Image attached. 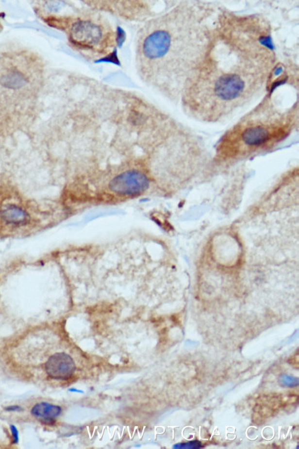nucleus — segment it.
Returning a JSON list of instances; mask_svg holds the SVG:
<instances>
[{"label": "nucleus", "instance_id": "obj_1", "mask_svg": "<svg viewBox=\"0 0 299 449\" xmlns=\"http://www.w3.org/2000/svg\"><path fill=\"white\" fill-rule=\"evenodd\" d=\"M276 63L266 22L223 11L209 55L182 95L184 106L202 121L224 119L269 90Z\"/></svg>", "mask_w": 299, "mask_h": 449}, {"label": "nucleus", "instance_id": "obj_2", "mask_svg": "<svg viewBox=\"0 0 299 449\" xmlns=\"http://www.w3.org/2000/svg\"><path fill=\"white\" fill-rule=\"evenodd\" d=\"M296 107L282 110L270 97L223 136L218 152L225 159L239 158L272 147L284 140L295 127Z\"/></svg>", "mask_w": 299, "mask_h": 449}, {"label": "nucleus", "instance_id": "obj_3", "mask_svg": "<svg viewBox=\"0 0 299 449\" xmlns=\"http://www.w3.org/2000/svg\"><path fill=\"white\" fill-rule=\"evenodd\" d=\"M174 13L172 10L161 18L158 28L144 41V54L149 59L159 61L163 73L174 50Z\"/></svg>", "mask_w": 299, "mask_h": 449}, {"label": "nucleus", "instance_id": "obj_4", "mask_svg": "<svg viewBox=\"0 0 299 449\" xmlns=\"http://www.w3.org/2000/svg\"><path fill=\"white\" fill-rule=\"evenodd\" d=\"M148 186L147 177L135 170L127 171L118 175L109 185L113 192L125 195H138L147 190Z\"/></svg>", "mask_w": 299, "mask_h": 449}, {"label": "nucleus", "instance_id": "obj_5", "mask_svg": "<svg viewBox=\"0 0 299 449\" xmlns=\"http://www.w3.org/2000/svg\"><path fill=\"white\" fill-rule=\"evenodd\" d=\"M45 371L54 380H66L72 377L75 370L74 360L65 352L52 355L45 364Z\"/></svg>", "mask_w": 299, "mask_h": 449}, {"label": "nucleus", "instance_id": "obj_6", "mask_svg": "<svg viewBox=\"0 0 299 449\" xmlns=\"http://www.w3.org/2000/svg\"><path fill=\"white\" fill-rule=\"evenodd\" d=\"M70 40L80 46L91 47L100 42L102 31L98 25L89 21H79L73 25Z\"/></svg>", "mask_w": 299, "mask_h": 449}, {"label": "nucleus", "instance_id": "obj_7", "mask_svg": "<svg viewBox=\"0 0 299 449\" xmlns=\"http://www.w3.org/2000/svg\"><path fill=\"white\" fill-rule=\"evenodd\" d=\"M0 220L7 226L22 227L29 224L31 216L22 207L9 204L0 209Z\"/></svg>", "mask_w": 299, "mask_h": 449}, {"label": "nucleus", "instance_id": "obj_8", "mask_svg": "<svg viewBox=\"0 0 299 449\" xmlns=\"http://www.w3.org/2000/svg\"><path fill=\"white\" fill-rule=\"evenodd\" d=\"M61 412V407L45 402L36 403L31 410L32 415L46 425H52L55 422Z\"/></svg>", "mask_w": 299, "mask_h": 449}, {"label": "nucleus", "instance_id": "obj_9", "mask_svg": "<svg viewBox=\"0 0 299 449\" xmlns=\"http://www.w3.org/2000/svg\"><path fill=\"white\" fill-rule=\"evenodd\" d=\"M0 82L4 87L18 89L26 85L27 80L22 73L13 70L2 77Z\"/></svg>", "mask_w": 299, "mask_h": 449}, {"label": "nucleus", "instance_id": "obj_10", "mask_svg": "<svg viewBox=\"0 0 299 449\" xmlns=\"http://www.w3.org/2000/svg\"><path fill=\"white\" fill-rule=\"evenodd\" d=\"M201 444L198 441L189 442L188 443L176 444L174 449H197L200 448Z\"/></svg>", "mask_w": 299, "mask_h": 449}, {"label": "nucleus", "instance_id": "obj_11", "mask_svg": "<svg viewBox=\"0 0 299 449\" xmlns=\"http://www.w3.org/2000/svg\"><path fill=\"white\" fill-rule=\"evenodd\" d=\"M10 429L11 434H12L13 443L17 444L19 441V432H18L17 428L15 425H11Z\"/></svg>", "mask_w": 299, "mask_h": 449}, {"label": "nucleus", "instance_id": "obj_12", "mask_svg": "<svg viewBox=\"0 0 299 449\" xmlns=\"http://www.w3.org/2000/svg\"><path fill=\"white\" fill-rule=\"evenodd\" d=\"M4 410L7 412H22L24 409H22V407L18 406V405H11V406L6 407Z\"/></svg>", "mask_w": 299, "mask_h": 449}, {"label": "nucleus", "instance_id": "obj_13", "mask_svg": "<svg viewBox=\"0 0 299 449\" xmlns=\"http://www.w3.org/2000/svg\"><path fill=\"white\" fill-rule=\"evenodd\" d=\"M68 391L72 392V393H83V391L79 390V389H76L75 388H72V389H68Z\"/></svg>", "mask_w": 299, "mask_h": 449}]
</instances>
